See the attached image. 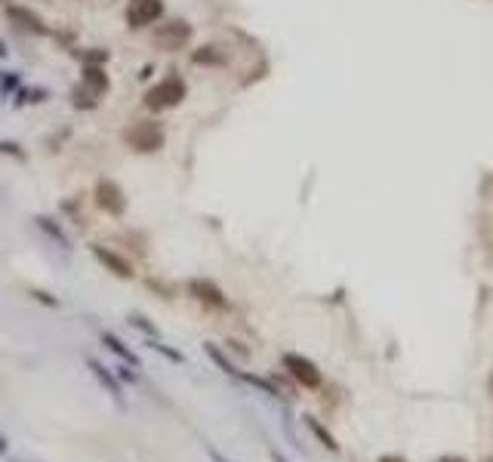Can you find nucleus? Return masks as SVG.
<instances>
[{"instance_id":"f257e3e1","label":"nucleus","mask_w":493,"mask_h":462,"mask_svg":"<svg viewBox=\"0 0 493 462\" xmlns=\"http://www.w3.org/2000/svg\"><path fill=\"white\" fill-rule=\"evenodd\" d=\"M185 92H188L185 80L179 77V74H170V77H164L157 86H151V90L145 92V105H148L151 111L176 108V105L185 99Z\"/></svg>"},{"instance_id":"f03ea898","label":"nucleus","mask_w":493,"mask_h":462,"mask_svg":"<svg viewBox=\"0 0 493 462\" xmlns=\"http://www.w3.org/2000/svg\"><path fill=\"white\" fill-rule=\"evenodd\" d=\"M281 363H283V370H287V373L293 376V379L299 382L302 388H312V392H318V388L324 385V376H320L318 363L308 361V357L296 355V351H283V355H281Z\"/></svg>"},{"instance_id":"7ed1b4c3","label":"nucleus","mask_w":493,"mask_h":462,"mask_svg":"<svg viewBox=\"0 0 493 462\" xmlns=\"http://www.w3.org/2000/svg\"><path fill=\"white\" fill-rule=\"evenodd\" d=\"M123 139H127L136 151L151 154V151H157V148H164V127L154 120H139L136 127H129L127 133H123Z\"/></svg>"},{"instance_id":"20e7f679","label":"nucleus","mask_w":493,"mask_h":462,"mask_svg":"<svg viewBox=\"0 0 493 462\" xmlns=\"http://www.w3.org/2000/svg\"><path fill=\"white\" fill-rule=\"evenodd\" d=\"M151 37H154V43H157L160 49L176 53V49H182L185 43L191 40V25L182 22V18H173V22H166V25H157Z\"/></svg>"},{"instance_id":"39448f33","label":"nucleus","mask_w":493,"mask_h":462,"mask_svg":"<svg viewBox=\"0 0 493 462\" xmlns=\"http://www.w3.org/2000/svg\"><path fill=\"white\" fill-rule=\"evenodd\" d=\"M96 203L111 216H123V209H127L123 188L114 182V179H99L96 182Z\"/></svg>"},{"instance_id":"423d86ee","label":"nucleus","mask_w":493,"mask_h":462,"mask_svg":"<svg viewBox=\"0 0 493 462\" xmlns=\"http://www.w3.org/2000/svg\"><path fill=\"white\" fill-rule=\"evenodd\" d=\"M160 16H164V3L160 0H133L127 10V25L129 28H145V25L157 22Z\"/></svg>"},{"instance_id":"0eeeda50","label":"nucleus","mask_w":493,"mask_h":462,"mask_svg":"<svg viewBox=\"0 0 493 462\" xmlns=\"http://www.w3.org/2000/svg\"><path fill=\"white\" fill-rule=\"evenodd\" d=\"M188 290H191V296H194L197 302H203L207 308H216V311H225L228 308L225 293H222L213 281H207V277H194V281H188Z\"/></svg>"},{"instance_id":"6e6552de","label":"nucleus","mask_w":493,"mask_h":462,"mask_svg":"<svg viewBox=\"0 0 493 462\" xmlns=\"http://www.w3.org/2000/svg\"><path fill=\"white\" fill-rule=\"evenodd\" d=\"M6 18H10L16 28H22V31H31V34H47V25H43V18L37 16L34 10H28V6L10 3V6H6Z\"/></svg>"},{"instance_id":"1a4fd4ad","label":"nucleus","mask_w":493,"mask_h":462,"mask_svg":"<svg viewBox=\"0 0 493 462\" xmlns=\"http://www.w3.org/2000/svg\"><path fill=\"white\" fill-rule=\"evenodd\" d=\"M92 256H96L99 262H102L108 271H114L117 277H133V274H136V271H133V265H129L127 259L121 256V253L108 250V246H92Z\"/></svg>"},{"instance_id":"9d476101","label":"nucleus","mask_w":493,"mask_h":462,"mask_svg":"<svg viewBox=\"0 0 493 462\" xmlns=\"http://www.w3.org/2000/svg\"><path fill=\"white\" fill-rule=\"evenodd\" d=\"M86 367H90V370H92V376H96V379L102 382L105 388H108V392H111V398H114L117 404H121V400H123V394H121L123 388H121V382L114 379V373H111V370L105 367V363H99L96 357H86Z\"/></svg>"},{"instance_id":"9b49d317","label":"nucleus","mask_w":493,"mask_h":462,"mask_svg":"<svg viewBox=\"0 0 493 462\" xmlns=\"http://www.w3.org/2000/svg\"><path fill=\"white\" fill-rule=\"evenodd\" d=\"M102 345H108V348L114 351V355L121 357L123 363H129V367H136V370H139V357H136V351L129 348V345H123L121 339L114 336V333H102Z\"/></svg>"},{"instance_id":"f8f14e48","label":"nucleus","mask_w":493,"mask_h":462,"mask_svg":"<svg viewBox=\"0 0 493 462\" xmlns=\"http://www.w3.org/2000/svg\"><path fill=\"white\" fill-rule=\"evenodd\" d=\"M84 86H90L92 96H102V92L108 90V74H105L99 65L84 68Z\"/></svg>"},{"instance_id":"ddd939ff","label":"nucleus","mask_w":493,"mask_h":462,"mask_svg":"<svg viewBox=\"0 0 493 462\" xmlns=\"http://www.w3.org/2000/svg\"><path fill=\"white\" fill-rule=\"evenodd\" d=\"M305 425H308V431H312V435L318 437V441L324 444L327 450H330V453H339V444H336V437H333L330 431H327L324 425L318 422V419H314V416H305Z\"/></svg>"},{"instance_id":"4468645a","label":"nucleus","mask_w":493,"mask_h":462,"mask_svg":"<svg viewBox=\"0 0 493 462\" xmlns=\"http://www.w3.org/2000/svg\"><path fill=\"white\" fill-rule=\"evenodd\" d=\"M203 351H207V355H210V357H213V361H216V363H219V370H222V373H228V376H238V373H240V370H234V363H231V361H228V357H225V355H222V351H219V348H216V345H213V342H207V345H203Z\"/></svg>"},{"instance_id":"2eb2a0df","label":"nucleus","mask_w":493,"mask_h":462,"mask_svg":"<svg viewBox=\"0 0 493 462\" xmlns=\"http://www.w3.org/2000/svg\"><path fill=\"white\" fill-rule=\"evenodd\" d=\"M191 59H194L197 65H222V62H225V55L216 53V47H201L194 55H191Z\"/></svg>"},{"instance_id":"dca6fc26","label":"nucleus","mask_w":493,"mask_h":462,"mask_svg":"<svg viewBox=\"0 0 493 462\" xmlns=\"http://www.w3.org/2000/svg\"><path fill=\"white\" fill-rule=\"evenodd\" d=\"M240 379H246L250 385H256V388H262L265 394H271V398H277V388L271 385V382H265V379H259V376H250V373H238Z\"/></svg>"},{"instance_id":"f3484780","label":"nucleus","mask_w":493,"mask_h":462,"mask_svg":"<svg viewBox=\"0 0 493 462\" xmlns=\"http://www.w3.org/2000/svg\"><path fill=\"white\" fill-rule=\"evenodd\" d=\"M37 225H40V228H47V231L53 234V238L59 240L62 246H68V238H65V234H62V228H59V225H49V219H43V216H40V219H37Z\"/></svg>"},{"instance_id":"a211bd4d","label":"nucleus","mask_w":493,"mask_h":462,"mask_svg":"<svg viewBox=\"0 0 493 462\" xmlns=\"http://www.w3.org/2000/svg\"><path fill=\"white\" fill-rule=\"evenodd\" d=\"M0 154H12L16 160H25V151L16 145V142H3V139H0Z\"/></svg>"},{"instance_id":"6ab92c4d","label":"nucleus","mask_w":493,"mask_h":462,"mask_svg":"<svg viewBox=\"0 0 493 462\" xmlns=\"http://www.w3.org/2000/svg\"><path fill=\"white\" fill-rule=\"evenodd\" d=\"M151 348H154V351H160V355H166V357H170V361H182V355H179V351H170L164 342H157V339H154V336H151Z\"/></svg>"},{"instance_id":"aec40b11","label":"nucleus","mask_w":493,"mask_h":462,"mask_svg":"<svg viewBox=\"0 0 493 462\" xmlns=\"http://www.w3.org/2000/svg\"><path fill=\"white\" fill-rule=\"evenodd\" d=\"M129 324H133V326H139V330H145L148 336H157V330H154V326L148 324L145 318H139V314H133V318H129Z\"/></svg>"},{"instance_id":"412c9836","label":"nucleus","mask_w":493,"mask_h":462,"mask_svg":"<svg viewBox=\"0 0 493 462\" xmlns=\"http://www.w3.org/2000/svg\"><path fill=\"white\" fill-rule=\"evenodd\" d=\"M22 102H43V99H47V90H25L22 92Z\"/></svg>"},{"instance_id":"4be33fe9","label":"nucleus","mask_w":493,"mask_h":462,"mask_svg":"<svg viewBox=\"0 0 493 462\" xmlns=\"http://www.w3.org/2000/svg\"><path fill=\"white\" fill-rule=\"evenodd\" d=\"M31 296H34V299H40V302H47V305H59V302L49 299V296H47V293H40V290H31Z\"/></svg>"},{"instance_id":"5701e85b","label":"nucleus","mask_w":493,"mask_h":462,"mask_svg":"<svg viewBox=\"0 0 493 462\" xmlns=\"http://www.w3.org/2000/svg\"><path fill=\"white\" fill-rule=\"evenodd\" d=\"M16 84H18V77H16V74H10V77H3V92H6V90H16Z\"/></svg>"},{"instance_id":"b1692460","label":"nucleus","mask_w":493,"mask_h":462,"mask_svg":"<svg viewBox=\"0 0 493 462\" xmlns=\"http://www.w3.org/2000/svg\"><path fill=\"white\" fill-rule=\"evenodd\" d=\"M435 462H468V459H462V456H441V459H435Z\"/></svg>"},{"instance_id":"393cba45","label":"nucleus","mask_w":493,"mask_h":462,"mask_svg":"<svg viewBox=\"0 0 493 462\" xmlns=\"http://www.w3.org/2000/svg\"><path fill=\"white\" fill-rule=\"evenodd\" d=\"M379 462H407L404 456H379Z\"/></svg>"},{"instance_id":"a878e982","label":"nucleus","mask_w":493,"mask_h":462,"mask_svg":"<svg viewBox=\"0 0 493 462\" xmlns=\"http://www.w3.org/2000/svg\"><path fill=\"white\" fill-rule=\"evenodd\" d=\"M121 379H129V382H136V373H129V370H121Z\"/></svg>"},{"instance_id":"bb28decb","label":"nucleus","mask_w":493,"mask_h":462,"mask_svg":"<svg viewBox=\"0 0 493 462\" xmlns=\"http://www.w3.org/2000/svg\"><path fill=\"white\" fill-rule=\"evenodd\" d=\"M6 450H10V441H6V437L0 435V453H6Z\"/></svg>"},{"instance_id":"cd10ccee","label":"nucleus","mask_w":493,"mask_h":462,"mask_svg":"<svg viewBox=\"0 0 493 462\" xmlns=\"http://www.w3.org/2000/svg\"><path fill=\"white\" fill-rule=\"evenodd\" d=\"M271 459H275V462H287V459H283L281 453H277V450H275V453H271Z\"/></svg>"},{"instance_id":"c85d7f7f","label":"nucleus","mask_w":493,"mask_h":462,"mask_svg":"<svg viewBox=\"0 0 493 462\" xmlns=\"http://www.w3.org/2000/svg\"><path fill=\"white\" fill-rule=\"evenodd\" d=\"M0 55H6V47H3V43H0Z\"/></svg>"},{"instance_id":"c756f323","label":"nucleus","mask_w":493,"mask_h":462,"mask_svg":"<svg viewBox=\"0 0 493 462\" xmlns=\"http://www.w3.org/2000/svg\"><path fill=\"white\" fill-rule=\"evenodd\" d=\"M490 394H493V373H490Z\"/></svg>"},{"instance_id":"7c9ffc66","label":"nucleus","mask_w":493,"mask_h":462,"mask_svg":"<svg viewBox=\"0 0 493 462\" xmlns=\"http://www.w3.org/2000/svg\"><path fill=\"white\" fill-rule=\"evenodd\" d=\"M487 462H493V459H487Z\"/></svg>"}]
</instances>
